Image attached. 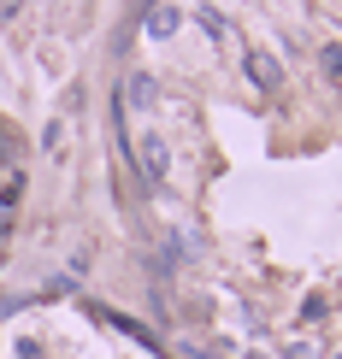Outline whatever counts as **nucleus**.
<instances>
[{"label": "nucleus", "instance_id": "7ed1b4c3", "mask_svg": "<svg viewBox=\"0 0 342 359\" xmlns=\"http://www.w3.org/2000/svg\"><path fill=\"white\" fill-rule=\"evenodd\" d=\"M154 95H159V83L147 77V71H136V77L124 83V100H130V107H136V112H147V107H154Z\"/></svg>", "mask_w": 342, "mask_h": 359}, {"label": "nucleus", "instance_id": "39448f33", "mask_svg": "<svg viewBox=\"0 0 342 359\" xmlns=\"http://www.w3.org/2000/svg\"><path fill=\"white\" fill-rule=\"evenodd\" d=\"M195 24H201V29H206V36H213V41H230V24L218 18L213 6H195Z\"/></svg>", "mask_w": 342, "mask_h": 359}, {"label": "nucleus", "instance_id": "0eeeda50", "mask_svg": "<svg viewBox=\"0 0 342 359\" xmlns=\"http://www.w3.org/2000/svg\"><path fill=\"white\" fill-rule=\"evenodd\" d=\"M284 359H319V348H313V341H289Z\"/></svg>", "mask_w": 342, "mask_h": 359}, {"label": "nucleus", "instance_id": "f257e3e1", "mask_svg": "<svg viewBox=\"0 0 342 359\" xmlns=\"http://www.w3.org/2000/svg\"><path fill=\"white\" fill-rule=\"evenodd\" d=\"M242 71H248V83H254L260 95H277V88H284V59L265 53V48H248L242 53Z\"/></svg>", "mask_w": 342, "mask_h": 359}, {"label": "nucleus", "instance_id": "423d86ee", "mask_svg": "<svg viewBox=\"0 0 342 359\" xmlns=\"http://www.w3.org/2000/svg\"><path fill=\"white\" fill-rule=\"evenodd\" d=\"M324 77L342 83V48H324Z\"/></svg>", "mask_w": 342, "mask_h": 359}, {"label": "nucleus", "instance_id": "f03ea898", "mask_svg": "<svg viewBox=\"0 0 342 359\" xmlns=\"http://www.w3.org/2000/svg\"><path fill=\"white\" fill-rule=\"evenodd\" d=\"M136 165H142V177H147V183H159V177H166V165H171L166 142H159L154 130H147V136H136Z\"/></svg>", "mask_w": 342, "mask_h": 359}, {"label": "nucleus", "instance_id": "20e7f679", "mask_svg": "<svg viewBox=\"0 0 342 359\" xmlns=\"http://www.w3.org/2000/svg\"><path fill=\"white\" fill-rule=\"evenodd\" d=\"M177 24H183V12H177V6H154V12H147V36H154V41L177 36Z\"/></svg>", "mask_w": 342, "mask_h": 359}]
</instances>
